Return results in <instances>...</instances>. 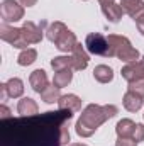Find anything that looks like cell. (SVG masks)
<instances>
[{
	"mask_svg": "<svg viewBox=\"0 0 144 146\" xmlns=\"http://www.w3.org/2000/svg\"><path fill=\"white\" fill-rule=\"evenodd\" d=\"M73 112L58 109L0 121V146H66Z\"/></svg>",
	"mask_w": 144,
	"mask_h": 146,
	"instance_id": "1",
	"label": "cell"
},
{
	"mask_svg": "<svg viewBox=\"0 0 144 146\" xmlns=\"http://www.w3.org/2000/svg\"><path fill=\"white\" fill-rule=\"evenodd\" d=\"M117 114H119V109L114 104H105V106L88 104L81 110L80 119L75 124V131L80 138H90L104 122L115 117Z\"/></svg>",
	"mask_w": 144,
	"mask_h": 146,
	"instance_id": "2",
	"label": "cell"
},
{
	"mask_svg": "<svg viewBox=\"0 0 144 146\" xmlns=\"http://www.w3.org/2000/svg\"><path fill=\"white\" fill-rule=\"evenodd\" d=\"M108 44H110V49H112V56L126 61V63H132V61H137L141 60L139 56V51L131 44V41L126 36H119V34H108Z\"/></svg>",
	"mask_w": 144,
	"mask_h": 146,
	"instance_id": "3",
	"label": "cell"
},
{
	"mask_svg": "<svg viewBox=\"0 0 144 146\" xmlns=\"http://www.w3.org/2000/svg\"><path fill=\"white\" fill-rule=\"evenodd\" d=\"M85 46H87L88 53H92V54L104 56V58H114L108 39L100 33H90L85 39Z\"/></svg>",
	"mask_w": 144,
	"mask_h": 146,
	"instance_id": "4",
	"label": "cell"
},
{
	"mask_svg": "<svg viewBox=\"0 0 144 146\" xmlns=\"http://www.w3.org/2000/svg\"><path fill=\"white\" fill-rule=\"evenodd\" d=\"M0 17L5 24L19 22L24 17V5L15 0H3L0 5Z\"/></svg>",
	"mask_w": 144,
	"mask_h": 146,
	"instance_id": "5",
	"label": "cell"
},
{
	"mask_svg": "<svg viewBox=\"0 0 144 146\" xmlns=\"http://www.w3.org/2000/svg\"><path fill=\"white\" fill-rule=\"evenodd\" d=\"M0 37L9 42L10 46L14 48H19V49H27V41L24 39V34H22V29L19 27H14V26H9L5 22H2L0 26Z\"/></svg>",
	"mask_w": 144,
	"mask_h": 146,
	"instance_id": "6",
	"label": "cell"
},
{
	"mask_svg": "<svg viewBox=\"0 0 144 146\" xmlns=\"http://www.w3.org/2000/svg\"><path fill=\"white\" fill-rule=\"evenodd\" d=\"M24 94V82L20 78H10L9 82L0 85V100H7V97L17 99Z\"/></svg>",
	"mask_w": 144,
	"mask_h": 146,
	"instance_id": "7",
	"label": "cell"
},
{
	"mask_svg": "<svg viewBox=\"0 0 144 146\" xmlns=\"http://www.w3.org/2000/svg\"><path fill=\"white\" fill-rule=\"evenodd\" d=\"M120 75L124 80L127 82H136V80H143L144 78V56L137 61L127 63L126 66H122Z\"/></svg>",
	"mask_w": 144,
	"mask_h": 146,
	"instance_id": "8",
	"label": "cell"
},
{
	"mask_svg": "<svg viewBox=\"0 0 144 146\" xmlns=\"http://www.w3.org/2000/svg\"><path fill=\"white\" fill-rule=\"evenodd\" d=\"M20 29H22L24 39H26L29 44H39V42L42 41L44 31H42L39 26H36L34 22H31V21H26V22H24V26H22Z\"/></svg>",
	"mask_w": 144,
	"mask_h": 146,
	"instance_id": "9",
	"label": "cell"
},
{
	"mask_svg": "<svg viewBox=\"0 0 144 146\" xmlns=\"http://www.w3.org/2000/svg\"><path fill=\"white\" fill-rule=\"evenodd\" d=\"M71 58H73V70L75 72H81V70H85L88 66L90 56L85 51V48L81 46V42H78L75 46V49L71 51Z\"/></svg>",
	"mask_w": 144,
	"mask_h": 146,
	"instance_id": "10",
	"label": "cell"
},
{
	"mask_svg": "<svg viewBox=\"0 0 144 146\" xmlns=\"http://www.w3.org/2000/svg\"><path fill=\"white\" fill-rule=\"evenodd\" d=\"M120 7L134 21L141 19L144 15V2L143 0H120Z\"/></svg>",
	"mask_w": 144,
	"mask_h": 146,
	"instance_id": "11",
	"label": "cell"
},
{
	"mask_svg": "<svg viewBox=\"0 0 144 146\" xmlns=\"http://www.w3.org/2000/svg\"><path fill=\"white\" fill-rule=\"evenodd\" d=\"M58 109L61 110H70V112H80L81 110V99L75 94L68 95H61V99L58 100Z\"/></svg>",
	"mask_w": 144,
	"mask_h": 146,
	"instance_id": "12",
	"label": "cell"
},
{
	"mask_svg": "<svg viewBox=\"0 0 144 146\" xmlns=\"http://www.w3.org/2000/svg\"><path fill=\"white\" fill-rule=\"evenodd\" d=\"M78 44V41H76V36H75V33H71L70 29L63 34V36L59 37L56 42H54V46L61 51V53H71L73 49H75V46Z\"/></svg>",
	"mask_w": 144,
	"mask_h": 146,
	"instance_id": "13",
	"label": "cell"
},
{
	"mask_svg": "<svg viewBox=\"0 0 144 146\" xmlns=\"http://www.w3.org/2000/svg\"><path fill=\"white\" fill-rule=\"evenodd\" d=\"M29 83H31V87H32V90L37 92V94H41L49 83H48V75L44 70H34V72L31 73V76H29Z\"/></svg>",
	"mask_w": 144,
	"mask_h": 146,
	"instance_id": "14",
	"label": "cell"
},
{
	"mask_svg": "<svg viewBox=\"0 0 144 146\" xmlns=\"http://www.w3.org/2000/svg\"><path fill=\"white\" fill-rule=\"evenodd\" d=\"M17 112L22 115V117H27V115H36L39 112L36 100L31 99V97H22L17 104Z\"/></svg>",
	"mask_w": 144,
	"mask_h": 146,
	"instance_id": "15",
	"label": "cell"
},
{
	"mask_svg": "<svg viewBox=\"0 0 144 146\" xmlns=\"http://www.w3.org/2000/svg\"><path fill=\"white\" fill-rule=\"evenodd\" d=\"M102 12H104V15L107 17L110 22H114V24H117L120 19H122V15H124V10H122V7H120V3H107V5H102Z\"/></svg>",
	"mask_w": 144,
	"mask_h": 146,
	"instance_id": "16",
	"label": "cell"
},
{
	"mask_svg": "<svg viewBox=\"0 0 144 146\" xmlns=\"http://www.w3.org/2000/svg\"><path fill=\"white\" fill-rule=\"evenodd\" d=\"M122 104H124V107L126 110H129V112H137V110L143 107L144 100L143 97H139V95H136L134 92H126V95H124V99H122Z\"/></svg>",
	"mask_w": 144,
	"mask_h": 146,
	"instance_id": "17",
	"label": "cell"
},
{
	"mask_svg": "<svg viewBox=\"0 0 144 146\" xmlns=\"http://www.w3.org/2000/svg\"><path fill=\"white\" fill-rule=\"evenodd\" d=\"M66 31H68V27H66L63 22L54 21V22H51V24L48 26V29H46V37H48L51 42H56Z\"/></svg>",
	"mask_w": 144,
	"mask_h": 146,
	"instance_id": "18",
	"label": "cell"
},
{
	"mask_svg": "<svg viewBox=\"0 0 144 146\" xmlns=\"http://www.w3.org/2000/svg\"><path fill=\"white\" fill-rule=\"evenodd\" d=\"M134 129H136V122L132 119H120L115 126V133L119 138H132Z\"/></svg>",
	"mask_w": 144,
	"mask_h": 146,
	"instance_id": "19",
	"label": "cell"
},
{
	"mask_svg": "<svg viewBox=\"0 0 144 146\" xmlns=\"http://www.w3.org/2000/svg\"><path fill=\"white\" fill-rule=\"evenodd\" d=\"M93 78L98 83H108L114 80V70L107 65H97L93 70Z\"/></svg>",
	"mask_w": 144,
	"mask_h": 146,
	"instance_id": "20",
	"label": "cell"
},
{
	"mask_svg": "<svg viewBox=\"0 0 144 146\" xmlns=\"http://www.w3.org/2000/svg\"><path fill=\"white\" fill-rule=\"evenodd\" d=\"M71 72H73L71 68H66V70H59V72L54 73V76H53L54 87H58V88L68 87V85L71 83V80H73V73Z\"/></svg>",
	"mask_w": 144,
	"mask_h": 146,
	"instance_id": "21",
	"label": "cell"
},
{
	"mask_svg": "<svg viewBox=\"0 0 144 146\" xmlns=\"http://www.w3.org/2000/svg\"><path fill=\"white\" fill-rule=\"evenodd\" d=\"M59 90H61V88H58V87H54V83H51V85H48V87L41 92V99H42L46 104H54V102H58V100L61 99Z\"/></svg>",
	"mask_w": 144,
	"mask_h": 146,
	"instance_id": "22",
	"label": "cell"
},
{
	"mask_svg": "<svg viewBox=\"0 0 144 146\" xmlns=\"http://www.w3.org/2000/svg\"><path fill=\"white\" fill-rule=\"evenodd\" d=\"M36 60H37V51L34 49V48L22 49L20 54L17 56V63H19L20 66H29V65H32Z\"/></svg>",
	"mask_w": 144,
	"mask_h": 146,
	"instance_id": "23",
	"label": "cell"
},
{
	"mask_svg": "<svg viewBox=\"0 0 144 146\" xmlns=\"http://www.w3.org/2000/svg\"><path fill=\"white\" fill-rule=\"evenodd\" d=\"M51 66L54 72H59V70H66V68H71L73 70V58L71 56H56L51 60Z\"/></svg>",
	"mask_w": 144,
	"mask_h": 146,
	"instance_id": "24",
	"label": "cell"
},
{
	"mask_svg": "<svg viewBox=\"0 0 144 146\" xmlns=\"http://www.w3.org/2000/svg\"><path fill=\"white\" fill-rule=\"evenodd\" d=\"M127 90L129 92H134L136 95H139V97L144 99V78L143 80H136V82H129Z\"/></svg>",
	"mask_w": 144,
	"mask_h": 146,
	"instance_id": "25",
	"label": "cell"
},
{
	"mask_svg": "<svg viewBox=\"0 0 144 146\" xmlns=\"http://www.w3.org/2000/svg\"><path fill=\"white\" fill-rule=\"evenodd\" d=\"M132 139L136 143H141L144 141V124H136V129L132 133Z\"/></svg>",
	"mask_w": 144,
	"mask_h": 146,
	"instance_id": "26",
	"label": "cell"
},
{
	"mask_svg": "<svg viewBox=\"0 0 144 146\" xmlns=\"http://www.w3.org/2000/svg\"><path fill=\"white\" fill-rule=\"evenodd\" d=\"M115 146H137V143L132 138H117Z\"/></svg>",
	"mask_w": 144,
	"mask_h": 146,
	"instance_id": "27",
	"label": "cell"
},
{
	"mask_svg": "<svg viewBox=\"0 0 144 146\" xmlns=\"http://www.w3.org/2000/svg\"><path fill=\"white\" fill-rule=\"evenodd\" d=\"M10 117H12V115H10V109L2 104V106H0V121H2V119H10Z\"/></svg>",
	"mask_w": 144,
	"mask_h": 146,
	"instance_id": "28",
	"label": "cell"
},
{
	"mask_svg": "<svg viewBox=\"0 0 144 146\" xmlns=\"http://www.w3.org/2000/svg\"><path fill=\"white\" fill-rule=\"evenodd\" d=\"M136 26H137V31L144 36V15L141 17V19H137V21H136Z\"/></svg>",
	"mask_w": 144,
	"mask_h": 146,
	"instance_id": "29",
	"label": "cell"
},
{
	"mask_svg": "<svg viewBox=\"0 0 144 146\" xmlns=\"http://www.w3.org/2000/svg\"><path fill=\"white\" fill-rule=\"evenodd\" d=\"M20 2V5H24V7H32V5H36L37 0H19Z\"/></svg>",
	"mask_w": 144,
	"mask_h": 146,
	"instance_id": "30",
	"label": "cell"
},
{
	"mask_svg": "<svg viewBox=\"0 0 144 146\" xmlns=\"http://www.w3.org/2000/svg\"><path fill=\"white\" fill-rule=\"evenodd\" d=\"M100 2V5H107V3H114L115 0H98Z\"/></svg>",
	"mask_w": 144,
	"mask_h": 146,
	"instance_id": "31",
	"label": "cell"
},
{
	"mask_svg": "<svg viewBox=\"0 0 144 146\" xmlns=\"http://www.w3.org/2000/svg\"><path fill=\"white\" fill-rule=\"evenodd\" d=\"M68 146H88V145H83V143H71V145Z\"/></svg>",
	"mask_w": 144,
	"mask_h": 146,
	"instance_id": "32",
	"label": "cell"
},
{
	"mask_svg": "<svg viewBox=\"0 0 144 146\" xmlns=\"http://www.w3.org/2000/svg\"><path fill=\"white\" fill-rule=\"evenodd\" d=\"M143 117H144V114H143Z\"/></svg>",
	"mask_w": 144,
	"mask_h": 146,
	"instance_id": "33",
	"label": "cell"
}]
</instances>
